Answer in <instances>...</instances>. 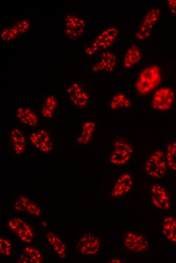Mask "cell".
Listing matches in <instances>:
<instances>
[{"mask_svg":"<svg viewBox=\"0 0 176 263\" xmlns=\"http://www.w3.org/2000/svg\"><path fill=\"white\" fill-rule=\"evenodd\" d=\"M14 207L20 212L27 213L36 217L39 216L41 211L38 206L25 196L21 195L15 202Z\"/></svg>","mask_w":176,"mask_h":263,"instance_id":"15","label":"cell"},{"mask_svg":"<svg viewBox=\"0 0 176 263\" xmlns=\"http://www.w3.org/2000/svg\"><path fill=\"white\" fill-rule=\"evenodd\" d=\"M117 63L116 56L110 52L103 53L99 61L94 65L93 70L95 72H111L115 68Z\"/></svg>","mask_w":176,"mask_h":263,"instance_id":"16","label":"cell"},{"mask_svg":"<svg viewBox=\"0 0 176 263\" xmlns=\"http://www.w3.org/2000/svg\"><path fill=\"white\" fill-rule=\"evenodd\" d=\"M39 110L40 115L47 118H51L57 108L56 98L53 95H47L43 98Z\"/></svg>","mask_w":176,"mask_h":263,"instance_id":"22","label":"cell"},{"mask_svg":"<svg viewBox=\"0 0 176 263\" xmlns=\"http://www.w3.org/2000/svg\"><path fill=\"white\" fill-rule=\"evenodd\" d=\"M18 120L29 127L35 126L38 122V117L35 112L26 106H21L17 110Z\"/></svg>","mask_w":176,"mask_h":263,"instance_id":"18","label":"cell"},{"mask_svg":"<svg viewBox=\"0 0 176 263\" xmlns=\"http://www.w3.org/2000/svg\"><path fill=\"white\" fill-rule=\"evenodd\" d=\"M11 144L15 153H23L26 147V141L23 134L17 128L13 129L10 133Z\"/></svg>","mask_w":176,"mask_h":263,"instance_id":"20","label":"cell"},{"mask_svg":"<svg viewBox=\"0 0 176 263\" xmlns=\"http://www.w3.org/2000/svg\"><path fill=\"white\" fill-rule=\"evenodd\" d=\"M30 141L34 148L40 152L48 153L53 149V143L49 133L43 130H35L30 136Z\"/></svg>","mask_w":176,"mask_h":263,"instance_id":"14","label":"cell"},{"mask_svg":"<svg viewBox=\"0 0 176 263\" xmlns=\"http://www.w3.org/2000/svg\"><path fill=\"white\" fill-rule=\"evenodd\" d=\"M86 28V22L82 18L72 14H68L64 17L63 32L68 39L79 38Z\"/></svg>","mask_w":176,"mask_h":263,"instance_id":"4","label":"cell"},{"mask_svg":"<svg viewBox=\"0 0 176 263\" xmlns=\"http://www.w3.org/2000/svg\"><path fill=\"white\" fill-rule=\"evenodd\" d=\"M167 5L170 13L176 16V0L167 1Z\"/></svg>","mask_w":176,"mask_h":263,"instance_id":"30","label":"cell"},{"mask_svg":"<svg viewBox=\"0 0 176 263\" xmlns=\"http://www.w3.org/2000/svg\"><path fill=\"white\" fill-rule=\"evenodd\" d=\"M10 230L14 233L23 243L31 244L34 239V230L32 227L22 218L15 216L8 222Z\"/></svg>","mask_w":176,"mask_h":263,"instance_id":"6","label":"cell"},{"mask_svg":"<svg viewBox=\"0 0 176 263\" xmlns=\"http://www.w3.org/2000/svg\"><path fill=\"white\" fill-rule=\"evenodd\" d=\"M101 242L99 239L93 234L86 232L80 236L76 244V249L84 255L96 254L99 251Z\"/></svg>","mask_w":176,"mask_h":263,"instance_id":"10","label":"cell"},{"mask_svg":"<svg viewBox=\"0 0 176 263\" xmlns=\"http://www.w3.org/2000/svg\"><path fill=\"white\" fill-rule=\"evenodd\" d=\"M24 254L28 258L29 262L40 263L43 260L41 252L37 248L26 245L24 248Z\"/></svg>","mask_w":176,"mask_h":263,"instance_id":"26","label":"cell"},{"mask_svg":"<svg viewBox=\"0 0 176 263\" xmlns=\"http://www.w3.org/2000/svg\"><path fill=\"white\" fill-rule=\"evenodd\" d=\"M118 33V30L115 27L111 26L104 29L97 35L86 52L93 54L109 48L115 41Z\"/></svg>","mask_w":176,"mask_h":263,"instance_id":"5","label":"cell"},{"mask_svg":"<svg viewBox=\"0 0 176 263\" xmlns=\"http://www.w3.org/2000/svg\"><path fill=\"white\" fill-rule=\"evenodd\" d=\"M122 244L128 251L142 253L149 249L148 240L143 235L134 232L126 233L122 237Z\"/></svg>","mask_w":176,"mask_h":263,"instance_id":"7","label":"cell"},{"mask_svg":"<svg viewBox=\"0 0 176 263\" xmlns=\"http://www.w3.org/2000/svg\"><path fill=\"white\" fill-rule=\"evenodd\" d=\"M134 152L131 144L126 140L119 138L115 141L114 148L110 153L109 161L114 165H121L127 163Z\"/></svg>","mask_w":176,"mask_h":263,"instance_id":"3","label":"cell"},{"mask_svg":"<svg viewBox=\"0 0 176 263\" xmlns=\"http://www.w3.org/2000/svg\"><path fill=\"white\" fill-rule=\"evenodd\" d=\"M141 59V53L136 45L131 46L125 52L123 56V65L129 68L137 64Z\"/></svg>","mask_w":176,"mask_h":263,"instance_id":"21","label":"cell"},{"mask_svg":"<svg viewBox=\"0 0 176 263\" xmlns=\"http://www.w3.org/2000/svg\"><path fill=\"white\" fill-rule=\"evenodd\" d=\"M66 97L72 104L78 108L88 105L90 97L87 92L80 83H72L66 90Z\"/></svg>","mask_w":176,"mask_h":263,"instance_id":"11","label":"cell"},{"mask_svg":"<svg viewBox=\"0 0 176 263\" xmlns=\"http://www.w3.org/2000/svg\"><path fill=\"white\" fill-rule=\"evenodd\" d=\"M46 238L58 256L62 259L65 258L66 255V246L63 240L52 231H49L47 233Z\"/></svg>","mask_w":176,"mask_h":263,"instance_id":"19","label":"cell"},{"mask_svg":"<svg viewBox=\"0 0 176 263\" xmlns=\"http://www.w3.org/2000/svg\"><path fill=\"white\" fill-rule=\"evenodd\" d=\"M159 68L151 65L143 69L136 82V89L141 95H146L155 89L161 81Z\"/></svg>","mask_w":176,"mask_h":263,"instance_id":"1","label":"cell"},{"mask_svg":"<svg viewBox=\"0 0 176 263\" xmlns=\"http://www.w3.org/2000/svg\"><path fill=\"white\" fill-rule=\"evenodd\" d=\"M20 33L14 24L3 29L1 33V38L6 41H10L16 38Z\"/></svg>","mask_w":176,"mask_h":263,"instance_id":"27","label":"cell"},{"mask_svg":"<svg viewBox=\"0 0 176 263\" xmlns=\"http://www.w3.org/2000/svg\"><path fill=\"white\" fill-rule=\"evenodd\" d=\"M14 25L19 31L20 34H21L28 30L30 27V23L29 21L23 20L16 23Z\"/></svg>","mask_w":176,"mask_h":263,"instance_id":"29","label":"cell"},{"mask_svg":"<svg viewBox=\"0 0 176 263\" xmlns=\"http://www.w3.org/2000/svg\"><path fill=\"white\" fill-rule=\"evenodd\" d=\"M12 250V244L9 239L2 235L0 238V252L1 254L5 256H9L11 255Z\"/></svg>","mask_w":176,"mask_h":263,"instance_id":"28","label":"cell"},{"mask_svg":"<svg viewBox=\"0 0 176 263\" xmlns=\"http://www.w3.org/2000/svg\"><path fill=\"white\" fill-rule=\"evenodd\" d=\"M41 225L42 227H45L47 226V224L46 222H43L41 223Z\"/></svg>","mask_w":176,"mask_h":263,"instance_id":"32","label":"cell"},{"mask_svg":"<svg viewBox=\"0 0 176 263\" xmlns=\"http://www.w3.org/2000/svg\"><path fill=\"white\" fill-rule=\"evenodd\" d=\"M150 196L153 205L157 209L169 210L171 207L170 195L166 189L159 184H155L150 188Z\"/></svg>","mask_w":176,"mask_h":263,"instance_id":"9","label":"cell"},{"mask_svg":"<svg viewBox=\"0 0 176 263\" xmlns=\"http://www.w3.org/2000/svg\"><path fill=\"white\" fill-rule=\"evenodd\" d=\"M95 128L94 122L90 121L85 122L82 127L80 135L77 140L78 143L81 145L87 144L93 136Z\"/></svg>","mask_w":176,"mask_h":263,"instance_id":"24","label":"cell"},{"mask_svg":"<svg viewBox=\"0 0 176 263\" xmlns=\"http://www.w3.org/2000/svg\"><path fill=\"white\" fill-rule=\"evenodd\" d=\"M165 158L168 167L176 170V140L170 143L167 146Z\"/></svg>","mask_w":176,"mask_h":263,"instance_id":"25","label":"cell"},{"mask_svg":"<svg viewBox=\"0 0 176 263\" xmlns=\"http://www.w3.org/2000/svg\"><path fill=\"white\" fill-rule=\"evenodd\" d=\"M111 262H120L121 261H120V260L118 259H114L111 260Z\"/></svg>","mask_w":176,"mask_h":263,"instance_id":"31","label":"cell"},{"mask_svg":"<svg viewBox=\"0 0 176 263\" xmlns=\"http://www.w3.org/2000/svg\"><path fill=\"white\" fill-rule=\"evenodd\" d=\"M167 167L164 153L161 149H156L147 158L144 169L150 177L160 179L165 175Z\"/></svg>","mask_w":176,"mask_h":263,"instance_id":"2","label":"cell"},{"mask_svg":"<svg viewBox=\"0 0 176 263\" xmlns=\"http://www.w3.org/2000/svg\"><path fill=\"white\" fill-rule=\"evenodd\" d=\"M134 184L133 179L128 172L122 173L116 181L111 191V196L118 199L126 195L131 190Z\"/></svg>","mask_w":176,"mask_h":263,"instance_id":"13","label":"cell"},{"mask_svg":"<svg viewBox=\"0 0 176 263\" xmlns=\"http://www.w3.org/2000/svg\"><path fill=\"white\" fill-rule=\"evenodd\" d=\"M161 233L166 242L176 243V217L169 215L163 219Z\"/></svg>","mask_w":176,"mask_h":263,"instance_id":"17","label":"cell"},{"mask_svg":"<svg viewBox=\"0 0 176 263\" xmlns=\"http://www.w3.org/2000/svg\"><path fill=\"white\" fill-rule=\"evenodd\" d=\"M160 14V11L157 8L151 9L147 13L136 33V35L138 39L142 40L149 37L153 26L159 18Z\"/></svg>","mask_w":176,"mask_h":263,"instance_id":"12","label":"cell"},{"mask_svg":"<svg viewBox=\"0 0 176 263\" xmlns=\"http://www.w3.org/2000/svg\"><path fill=\"white\" fill-rule=\"evenodd\" d=\"M174 99V93L172 89L167 87L159 88L154 94L152 107L157 110L167 111L172 106Z\"/></svg>","mask_w":176,"mask_h":263,"instance_id":"8","label":"cell"},{"mask_svg":"<svg viewBox=\"0 0 176 263\" xmlns=\"http://www.w3.org/2000/svg\"><path fill=\"white\" fill-rule=\"evenodd\" d=\"M131 106V101L129 98L123 93H118L112 98L110 103V107L112 110L122 108H128Z\"/></svg>","mask_w":176,"mask_h":263,"instance_id":"23","label":"cell"}]
</instances>
